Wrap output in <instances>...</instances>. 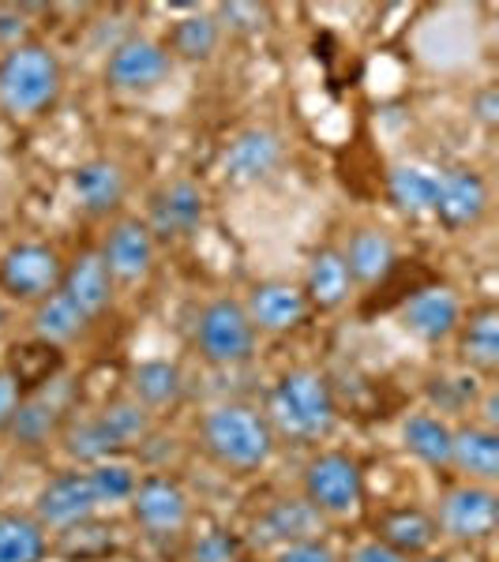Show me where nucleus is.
Returning a JSON list of instances; mask_svg holds the SVG:
<instances>
[{"instance_id":"1","label":"nucleus","mask_w":499,"mask_h":562,"mask_svg":"<svg viewBox=\"0 0 499 562\" xmlns=\"http://www.w3.org/2000/svg\"><path fill=\"white\" fill-rule=\"evenodd\" d=\"M267 420L278 439L320 447L339 428V397L320 368H289L267 397Z\"/></svg>"},{"instance_id":"2","label":"nucleus","mask_w":499,"mask_h":562,"mask_svg":"<svg viewBox=\"0 0 499 562\" xmlns=\"http://www.w3.org/2000/svg\"><path fill=\"white\" fill-rule=\"evenodd\" d=\"M199 442H203L207 458L225 473H259L270 465L278 450V435L270 428L267 413L244 402H222L211 405L199 420Z\"/></svg>"},{"instance_id":"3","label":"nucleus","mask_w":499,"mask_h":562,"mask_svg":"<svg viewBox=\"0 0 499 562\" xmlns=\"http://www.w3.org/2000/svg\"><path fill=\"white\" fill-rule=\"evenodd\" d=\"M60 90H65V68L45 42L26 38L0 53V113L8 121H38L57 105Z\"/></svg>"},{"instance_id":"4","label":"nucleus","mask_w":499,"mask_h":562,"mask_svg":"<svg viewBox=\"0 0 499 562\" xmlns=\"http://www.w3.org/2000/svg\"><path fill=\"white\" fill-rule=\"evenodd\" d=\"M147 435H151V413L140 409L132 397H124V402H113L90 416H76L65 428V435H60V447H65V454L71 461H79L87 469L95 461L117 458L121 450L140 447Z\"/></svg>"},{"instance_id":"5","label":"nucleus","mask_w":499,"mask_h":562,"mask_svg":"<svg viewBox=\"0 0 499 562\" xmlns=\"http://www.w3.org/2000/svg\"><path fill=\"white\" fill-rule=\"evenodd\" d=\"M301 498L326 521H350L365 506V473L346 450H320L304 461Z\"/></svg>"},{"instance_id":"6","label":"nucleus","mask_w":499,"mask_h":562,"mask_svg":"<svg viewBox=\"0 0 499 562\" xmlns=\"http://www.w3.org/2000/svg\"><path fill=\"white\" fill-rule=\"evenodd\" d=\"M256 338L248 315H244V304L233 301V296H214L199 307L196 315V352L207 360L211 368H237L244 360H252L256 352Z\"/></svg>"},{"instance_id":"7","label":"nucleus","mask_w":499,"mask_h":562,"mask_svg":"<svg viewBox=\"0 0 499 562\" xmlns=\"http://www.w3.org/2000/svg\"><path fill=\"white\" fill-rule=\"evenodd\" d=\"M65 278V256L42 240H20L0 256V293L20 304H42Z\"/></svg>"},{"instance_id":"8","label":"nucleus","mask_w":499,"mask_h":562,"mask_svg":"<svg viewBox=\"0 0 499 562\" xmlns=\"http://www.w3.org/2000/svg\"><path fill=\"white\" fill-rule=\"evenodd\" d=\"M129 514L151 540H177L192 525V498L174 476H140L129 498Z\"/></svg>"},{"instance_id":"9","label":"nucleus","mask_w":499,"mask_h":562,"mask_svg":"<svg viewBox=\"0 0 499 562\" xmlns=\"http://www.w3.org/2000/svg\"><path fill=\"white\" fill-rule=\"evenodd\" d=\"M435 525L440 537H451L455 543H480L496 532L499 525V495L488 484H469L458 480L455 487H447L435 510Z\"/></svg>"},{"instance_id":"10","label":"nucleus","mask_w":499,"mask_h":562,"mask_svg":"<svg viewBox=\"0 0 499 562\" xmlns=\"http://www.w3.org/2000/svg\"><path fill=\"white\" fill-rule=\"evenodd\" d=\"M462 315H466V307H462L455 285L432 281V285H421L406 296L402 307H398V326L421 346H443L458 334Z\"/></svg>"},{"instance_id":"11","label":"nucleus","mask_w":499,"mask_h":562,"mask_svg":"<svg viewBox=\"0 0 499 562\" xmlns=\"http://www.w3.org/2000/svg\"><path fill=\"white\" fill-rule=\"evenodd\" d=\"M174 71V57H169L166 42L158 38H124L113 45L106 60V87L117 94H151L169 79Z\"/></svg>"},{"instance_id":"12","label":"nucleus","mask_w":499,"mask_h":562,"mask_svg":"<svg viewBox=\"0 0 499 562\" xmlns=\"http://www.w3.org/2000/svg\"><path fill=\"white\" fill-rule=\"evenodd\" d=\"M98 510L102 506L95 498L87 469H65V473H57L38 487L31 514L38 518L45 532H71L79 525H87Z\"/></svg>"},{"instance_id":"13","label":"nucleus","mask_w":499,"mask_h":562,"mask_svg":"<svg viewBox=\"0 0 499 562\" xmlns=\"http://www.w3.org/2000/svg\"><path fill=\"white\" fill-rule=\"evenodd\" d=\"M98 256H102L113 285H143L154 274V262H158V240L147 229V222L121 217V222L109 225Z\"/></svg>"},{"instance_id":"14","label":"nucleus","mask_w":499,"mask_h":562,"mask_svg":"<svg viewBox=\"0 0 499 562\" xmlns=\"http://www.w3.org/2000/svg\"><path fill=\"white\" fill-rule=\"evenodd\" d=\"M282 135L256 124V128H244L225 143L218 173L230 188H256L282 166Z\"/></svg>"},{"instance_id":"15","label":"nucleus","mask_w":499,"mask_h":562,"mask_svg":"<svg viewBox=\"0 0 499 562\" xmlns=\"http://www.w3.org/2000/svg\"><path fill=\"white\" fill-rule=\"evenodd\" d=\"M241 304H244V315H248L252 330L270 334V338H282V334L301 330L304 319L312 315V307H308L301 285L282 281V278L256 281Z\"/></svg>"},{"instance_id":"16","label":"nucleus","mask_w":499,"mask_h":562,"mask_svg":"<svg viewBox=\"0 0 499 562\" xmlns=\"http://www.w3.org/2000/svg\"><path fill=\"white\" fill-rule=\"evenodd\" d=\"M488 203H492V192H488V180L469 166H451L440 169V184H435V206L432 217L443 225V229L458 233L477 225L480 217L488 214Z\"/></svg>"},{"instance_id":"17","label":"nucleus","mask_w":499,"mask_h":562,"mask_svg":"<svg viewBox=\"0 0 499 562\" xmlns=\"http://www.w3.org/2000/svg\"><path fill=\"white\" fill-rule=\"evenodd\" d=\"M207 217V199L192 180H169L151 195L147 211V229L158 244H177L199 233Z\"/></svg>"},{"instance_id":"18","label":"nucleus","mask_w":499,"mask_h":562,"mask_svg":"<svg viewBox=\"0 0 499 562\" xmlns=\"http://www.w3.org/2000/svg\"><path fill=\"white\" fill-rule=\"evenodd\" d=\"M68 192L87 217H109L129 195V173L113 158H87L68 173Z\"/></svg>"},{"instance_id":"19","label":"nucleus","mask_w":499,"mask_h":562,"mask_svg":"<svg viewBox=\"0 0 499 562\" xmlns=\"http://www.w3.org/2000/svg\"><path fill=\"white\" fill-rule=\"evenodd\" d=\"M65 301L84 315L87 323H98L102 315L113 307V296H117V285L109 278L102 256L98 248L90 251H79L76 259L65 262V278H60V289H57Z\"/></svg>"},{"instance_id":"20","label":"nucleus","mask_w":499,"mask_h":562,"mask_svg":"<svg viewBox=\"0 0 499 562\" xmlns=\"http://www.w3.org/2000/svg\"><path fill=\"white\" fill-rule=\"evenodd\" d=\"M342 259H346L350 267V278L353 285H384L387 278H391V270L398 267V244L387 229H379V225H357V229L350 233L346 248H339Z\"/></svg>"},{"instance_id":"21","label":"nucleus","mask_w":499,"mask_h":562,"mask_svg":"<svg viewBox=\"0 0 499 562\" xmlns=\"http://www.w3.org/2000/svg\"><path fill=\"white\" fill-rule=\"evenodd\" d=\"M376 540H384L391 551L413 562L432 555L435 540H440V525H435V514L421 510V506H391L376 518Z\"/></svg>"},{"instance_id":"22","label":"nucleus","mask_w":499,"mask_h":562,"mask_svg":"<svg viewBox=\"0 0 499 562\" xmlns=\"http://www.w3.org/2000/svg\"><path fill=\"white\" fill-rule=\"evenodd\" d=\"M353 289L357 285H353L350 267L339 248H320L312 259H308L301 293L312 312H339V307L350 304Z\"/></svg>"},{"instance_id":"23","label":"nucleus","mask_w":499,"mask_h":562,"mask_svg":"<svg viewBox=\"0 0 499 562\" xmlns=\"http://www.w3.org/2000/svg\"><path fill=\"white\" fill-rule=\"evenodd\" d=\"M451 469L469 480V484H488L499 480V435L492 424H466L455 428L451 442Z\"/></svg>"},{"instance_id":"24","label":"nucleus","mask_w":499,"mask_h":562,"mask_svg":"<svg viewBox=\"0 0 499 562\" xmlns=\"http://www.w3.org/2000/svg\"><path fill=\"white\" fill-rule=\"evenodd\" d=\"M451 442H455V428L440 413L417 409L402 420V450L432 473L451 469Z\"/></svg>"},{"instance_id":"25","label":"nucleus","mask_w":499,"mask_h":562,"mask_svg":"<svg viewBox=\"0 0 499 562\" xmlns=\"http://www.w3.org/2000/svg\"><path fill=\"white\" fill-rule=\"evenodd\" d=\"M129 397L151 416L162 409H174L180 397H185V375H180L174 360H162V357L140 360L129 375Z\"/></svg>"},{"instance_id":"26","label":"nucleus","mask_w":499,"mask_h":562,"mask_svg":"<svg viewBox=\"0 0 499 562\" xmlns=\"http://www.w3.org/2000/svg\"><path fill=\"white\" fill-rule=\"evenodd\" d=\"M455 338L462 364L469 371H480V375H492L499 368V307L480 304L469 315H462Z\"/></svg>"},{"instance_id":"27","label":"nucleus","mask_w":499,"mask_h":562,"mask_svg":"<svg viewBox=\"0 0 499 562\" xmlns=\"http://www.w3.org/2000/svg\"><path fill=\"white\" fill-rule=\"evenodd\" d=\"M435 184H440V169L421 161H398L387 173V195L406 217H432Z\"/></svg>"},{"instance_id":"28","label":"nucleus","mask_w":499,"mask_h":562,"mask_svg":"<svg viewBox=\"0 0 499 562\" xmlns=\"http://www.w3.org/2000/svg\"><path fill=\"white\" fill-rule=\"evenodd\" d=\"M49 532L34 514L0 510V562H45Z\"/></svg>"},{"instance_id":"29","label":"nucleus","mask_w":499,"mask_h":562,"mask_svg":"<svg viewBox=\"0 0 499 562\" xmlns=\"http://www.w3.org/2000/svg\"><path fill=\"white\" fill-rule=\"evenodd\" d=\"M87 326H90V323H87L84 315H79L76 307H71L60 293L45 296V301H42V304H34V312H31V330H34V338H38L42 346H49V349L71 346L76 338H84Z\"/></svg>"},{"instance_id":"30","label":"nucleus","mask_w":499,"mask_h":562,"mask_svg":"<svg viewBox=\"0 0 499 562\" xmlns=\"http://www.w3.org/2000/svg\"><path fill=\"white\" fill-rule=\"evenodd\" d=\"M218 42H222V26H218L214 15L192 12L174 23L166 49H169V57H180V60H188V65H203V60L214 57Z\"/></svg>"},{"instance_id":"31","label":"nucleus","mask_w":499,"mask_h":562,"mask_svg":"<svg viewBox=\"0 0 499 562\" xmlns=\"http://www.w3.org/2000/svg\"><path fill=\"white\" fill-rule=\"evenodd\" d=\"M320 525H323V518L304 503V498H278V503L259 518L256 529H263L278 548H282V543H293V540L320 537Z\"/></svg>"},{"instance_id":"32","label":"nucleus","mask_w":499,"mask_h":562,"mask_svg":"<svg viewBox=\"0 0 499 562\" xmlns=\"http://www.w3.org/2000/svg\"><path fill=\"white\" fill-rule=\"evenodd\" d=\"M87 480H90V487H95L98 506H117L132 498L135 484H140V473H135V465H129V461L106 458V461L87 465Z\"/></svg>"},{"instance_id":"33","label":"nucleus","mask_w":499,"mask_h":562,"mask_svg":"<svg viewBox=\"0 0 499 562\" xmlns=\"http://www.w3.org/2000/svg\"><path fill=\"white\" fill-rule=\"evenodd\" d=\"M241 543L230 529H203L192 543V562H237Z\"/></svg>"},{"instance_id":"34","label":"nucleus","mask_w":499,"mask_h":562,"mask_svg":"<svg viewBox=\"0 0 499 562\" xmlns=\"http://www.w3.org/2000/svg\"><path fill=\"white\" fill-rule=\"evenodd\" d=\"M270 562H342V555L323 537H308V540H293V543L275 548Z\"/></svg>"},{"instance_id":"35","label":"nucleus","mask_w":499,"mask_h":562,"mask_svg":"<svg viewBox=\"0 0 499 562\" xmlns=\"http://www.w3.org/2000/svg\"><path fill=\"white\" fill-rule=\"evenodd\" d=\"M214 20H218L222 31L256 34V31H263V23H267V8H259V4H225Z\"/></svg>"},{"instance_id":"36","label":"nucleus","mask_w":499,"mask_h":562,"mask_svg":"<svg viewBox=\"0 0 499 562\" xmlns=\"http://www.w3.org/2000/svg\"><path fill=\"white\" fill-rule=\"evenodd\" d=\"M20 402H23V383L15 371H4L0 368V431L12 428L15 413H20Z\"/></svg>"},{"instance_id":"37","label":"nucleus","mask_w":499,"mask_h":562,"mask_svg":"<svg viewBox=\"0 0 499 562\" xmlns=\"http://www.w3.org/2000/svg\"><path fill=\"white\" fill-rule=\"evenodd\" d=\"M342 562H410V559H402V555H398V551L387 548L384 540L372 537V540H361L357 548H353L350 555L342 559Z\"/></svg>"},{"instance_id":"38","label":"nucleus","mask_w":499,"mask_h":562,"mask_svg":"<svg viewBox=\"0 0 499 562\" xmlns=\"http://www.w3.org/2000/svg\"><path fill=\"white\" fill-rule=\"evenodd\" d=\"M474 116L485 128H496L499 124V94H496V87H485L480 94L474 98Z\"/></svg>"},{"instance_id":"39","label":"nucleus","mask_w":499,"mask_h":562,"mask_svg":"<svg viewBox=\"0 0 499 562\" xmlns=\"http://www.w3.org/2000/svg\"><path fill=\"white\" fill-rule=\"evenodd\" d=\"M413 562H451L447 555H421V559H413Z\"/></svg>"},{"instance_id":"40","label":"nucleus","mask_w":499,"mask_h":562,"mask_svg":"<svg viewBox=\"0 0 499 562\" xmlns=\"http://www.w3.org/2000/svg\"><path fill=\"white\" fill-rule=\"evenodd\" d=\"M237 562H244V559H237Z\"/></svg>"}]
</instances>
